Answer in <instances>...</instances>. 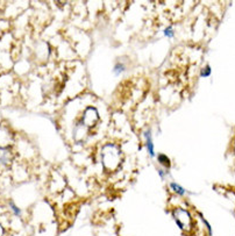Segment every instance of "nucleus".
<instances>
[{"label":"nucleus","mask_w":235,"mask_h":236,"mask_svg":"<svg viewBox=\"0 0 235 236\" xmlns=\"http://www.w3.org/2000/svg\"><path fill=\"white\" fill-rule=\"evenodd\" d=\"M145 148L148 150L149 155L151 157L155 156V151H154V144H153V140H151V133L148 130L145 133Z\"/></svg>","instance_id":"nucleus-1"},{"label":"nucleus","mask_w":235,"mask_h":236,"mask_svg":"<svg viewBox=\"0 0 235 236\" xmlns=\"http://www.w3.org/2000/svg\"><path fill=\"white\" fill-rule=\"evenodd\" d=\"M170 187L172 188L173 192H176V193L179 194V196H184V194H185V190H184L181 185H178V184H176V183H171V184H170Z\"/></svg>","instance_id":"nucleus-2"},{"label":"nucleus","mask_w":235,"mask_h":236,"mask_svg":"<svg viewBox=\"0 0 235 236\" xmlns=\"http://www.w3.org/2000/svg\"><path fill=\"white\" fill-rule=\"evenodd\" d=\"M158 162H159V163L162 164L164 168H167V169H169L170 165H171L169 158H168L167 156H164V155H158Z\"/></svg>","instance_id":"nucleus-3"},{"label":"nucleus","mask_w":235,"mask_h":236,"mask_svg":"<svg viewBox=\"0 0 235 236\" xmlns=\"http://www.w3.org/2000/svg\"><path fill=\"white\" fill-rule=\"evenodd\" d=\"M125 70H126V68H125V65H123L122 63H118V64H115V66H114V69H113V71H114L115 75H120V73H122Z\"/></svg>","instance_id":"nucleus-4"},{"label":"nucleus","mask_w":235,"mask_h":236,"mask_svg":"<svg viewBox=\"0 0 235 236\" xmlns=\"http://www.w3.org/2000/svg\"><path fill=\"white\" fill-rule=\"evenodd\" d=\"M211 75V68L210 66H205L202 70H201V76L202 77H207Z\"/></svg>","instance_id":"nucleus-5"},{"label":"nucleus","mask_w":235,"mask_h":236,"mask_svg":"<svg viewBox=\"0 0 235 236\" xmlns=\"http://www.w3.org/2000/svg\"><path fill=\"white\" fill-rule=\"evenodd\" d=\"M164 35L168 37H172L175 35V32L172 30V28H167V29H164Z\"/></svg>","instance_id":"nucleus-6"}]
</instances>
